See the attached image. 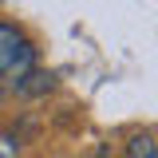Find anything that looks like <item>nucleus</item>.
I'll return each mask as SVG.
<instances>
[{"label": "nucleus", "instance_id": "f257e3e1", "mask_svg": "<svg viewBox=\"0 0 158 158\" xmlns=\"http://www.w3.org/2000/svg\"><path fill=\"white\" fill-rule=\"evenodd\" d=\"M32 59H36V48L20 36V28L0 24V75L16 83L24 71H32Z\"/></svg>", "mask_w": 158, "mask_h": 158}, {"label": "nucleus", "instance_id": "f03ea898", "mask_svg": "<svg viewBox=\"0 0 158 158\" xmlns=\"http://www.w3.org/2000/svg\"><path fill=\"white\" fill-rule=\"evenodd\" d=\"M56 87V75L52 71H44V67H32V71H24V75L16 79V91L24 99H36V95H48Z\"/></svg>", "mask_w": 158, "mask_h": 158}, {"label": "nucleus", "instance_id": "7ed1b4c3", "mask_svg": "<svg viewBox=\"0 0 158 158\" xmlns=\"http://www.w3.org/2000/svg\"><path fill=\"white\" fill-rule=\"evenodd\" d=\"M127 158H154V138L135 135L131 142H127Z\"/></svg>", "mask_w": 158, "mask_h": 158}, {"label": "nucleus", "instance_id": "20e7f679", "mask_svg": "<svg viewBox=\"0 0 158 158\" xmlns=\"http://www.w3.org/2000/svg\"><path fill=\"white\" fill-rule=\"evenodd\" d=\"M154 158H158V146H154Z\"/></svg>", "mask_w": 158, "mask_h": 158}, {"label": "nucleus", "instance_id": "39448f33", "mask_svg": "<svg viewBox=\"0 0 158 158\" xmlns=\"http://www.w3.org/2000/svg\"><path fill=\"white\" fill-rule=\"evenodd\" d=\"M95 158H107V154H95Z\"/></svg>", "mask_w": 158, "mask_h": 158}]
</instances>
